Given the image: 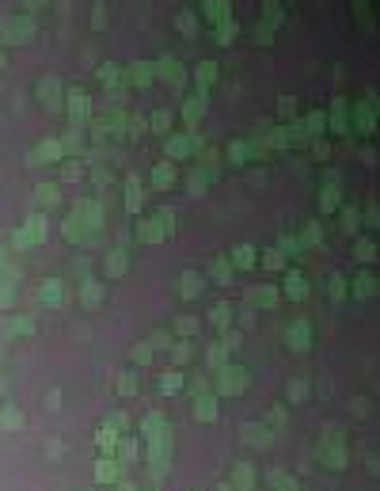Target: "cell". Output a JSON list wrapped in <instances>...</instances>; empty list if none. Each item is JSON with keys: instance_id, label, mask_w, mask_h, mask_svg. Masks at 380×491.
<instances>
[{"instance_id": "obj_1", "label": "cell", "mask_w": 380, "mask_h": 491, "mask_svg": "<svg viewBox=\"0 0 380 491\" xmlns=\"http://www.w3.org/2000/svg\"><path fill=\"white\" fill-rule=\"evenodd\" d=\"M4 38H8V42H19V38H27V34H31V23H27V19H23V23H19V19H8V23H4Z\"/></svg>"}, {"instance_id": "obj_2", "label": "cell", "mask_w": 380, "mask_h": 491, "mask_svg": "<svg viewBox=\"0 0 380 491\" xmlns=\"http://www.w3.org/2000/svg\"><path fill=\"white\" fill-rule=\"evenodd\" d=\"M73 111H76V114H84V111H87V99H84V92H73Z\"/></svg>"}, {"instance_id": "obj_3", "label": "cell", "mask_w": 380, "mask_h": 491, "mask_svg": "<svg viewBox=\"0 0 380 491\" xmlns=\"http://www.w3.org/2000/svg\"><path fill=\"white\" fill-rule=\"evenodd\" d=\"M198 80H202V84H206V80H213V65H209V61L198 69Z\"/></svg>"}]
</instances>
